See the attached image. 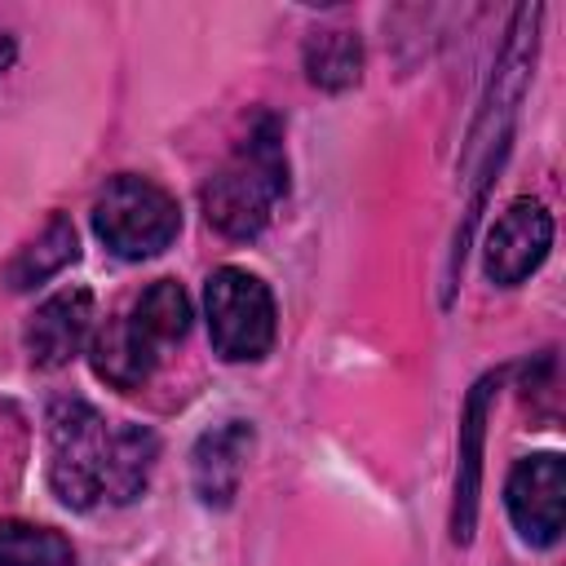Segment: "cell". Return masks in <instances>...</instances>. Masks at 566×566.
<instances>
[{"label":"cell","mask_w":566,"mask_h":566,"mask_svg":"<svg viewBox=\"0 0 566 566\" xmlns=\"http://www.w3.org/2000/svg\"><path fill=\"white\" fill-rule=\"evenodd\" d=\"M283 195H287L283 128L274 115H261L256 128L239 142V150L203 186V212L221 234L252 239L270 221V208Z\"/></svg>","instance_id":"cell-1"},{"label":"cell","mask_w":566,"mask_h":566,"mask_svg":"<svg viewBox=\"0 0 566 566\" xmlns=\"http://www.w3.org/2000/svg\"><path fill=\"white\" fill-rule=\"evenodd\" d=\"M49 438V486L66 509H93L106 500V469L115 429L84 398H57L44 420Z\"/></svg>","instance_id":"cell-2"},{"label":"cell","mask_w":566,"mask_h":566,"mask_svg":"<svg viewBox=\"0 0 566 566\" xmlns=\"http://www.w3.org/2000/svg\"><path fill=\"white\" fill-rule=\"evenodd\" d=\"M93 230L97 239L124 256V261H142V256H155L164 252L177 230H181V208L177 199L155 186L150 177H137V172H119L106 181V190L97 195L93 203Z\"/></svg>","instance_id":"cell-3"},{"label":"cell","mask_w":566,"mask_h":566,"mask_svg":"<svg viewBox=\"0 0 566 566\" xmlns=\"http://www.w3.org/2000/svg\"><path fill=\"white\" fill-rule=\"evenodd\" d=\"M203 305H208V336L221 358L256 363L270 354L274 296L256 274H248L239 265H221L203 287Z\"/></svg>","instance_id":"cell-4"},{"label":"cell","mask_w":566,"mask_h":566,"mask_svg":"<svg viewBox=\"0 0 566 566\" xmlns=\"http://www.w3.org/2000/svg\"><path fill=\"white\" fill-rule=\"evenodd\" d=\"M504 504L509 517L517 526V535L535 548L557 544L562 535V509H566V464L557 451H539L517 460V469L509 473L504 486Z\"/></svg>","instance_id":"cell-5"},{"label":"cell","mask_w":566,"mask_h":566,"mask_svg":"<svg viewBox=\"0 0 566 566\" xmlns=\"http://www.w3.org/2000/svg\"><path fill=\"white\" fill-rule=\"evenodd\" d=\"M553 248V217L539 199H513L486 234V279L500 287L522 283Z\"/></svg>","instance_id":"cell-6"},{"label":"cell","mask_w":566,"mask_h":566,"mask_svg":"<svg viewBox=\"0 0 566 566\" xmlns=\"http://www.w3.org/2000/svg\"><path fill=\"white\" fill-rule=\"evenodd\" d=\"M88 327H93V296L88 287H66L57 296H49L31 323H27V354L35 367L53 371V367H66L80 345L88 340Z\"/></svg>","instance_id":"cell-7"},{"label":"cell","mask_w":566,"mask_h":566,"mask_svg":"<svg viewBox=\"0 0 566 566\" xmlns=\"http://www.w3.org/2000/svg\"><path fill=\"white\" fill-rule=\"evenodd\" d=\"M248 451H252V424H243V420H226V424L208 429L195 442L190 478H195V491H199L203 504L226 509L239 495V478H243Z\"/></svg>","instance_id":"cell-8"},{"label":"cell","mask_w":566,"mask_h":566,"mask_svg":"<svg viewBox=\"0 0 566 566\" xmlns=\"http://www.w3.org/2000/svg\"><path fill=\"white\" fill-rule=\"evenodd\" d=\"M495 376H482L469 398H464V416H460V478H455V517L451 531L460 544L473 539V522H478V486H482V438H486V411H491V394H495Z\"/></svg>","instance_id":"cell-9"},{"label":"cell","mask_w":566,"mask_h":566,"mask_svg":"<svg viewBox=\"0 0 566 566\" xmlns=\"http://www.w3.org/2000/svg\"><path fill=\"white\" fill-rule=\"evenodd\" d=\"M93 371L106 380V385H115V389H137L146 376H150V367H155V358H159V349L128 323V314L124 318H115V323H106L97 336H93Z\"/></svg>","instance_id":"cell-10"},{"label":"cell","mask_w":566,"mask_h":566,"mask_svg":"<svg viewBox=\"0 0 566 566\" xmlns=\"http://www.w3.org/2000/svg\"><path fill=\"white\" fill-rule=\"evenodd\" d=\"M75 252H80V239H75V226L66 221V217H53L9 265H4V283L13 287V292H27V287H35V283H44V279H53L66 261H75Z\"/></svg>","instance_id":"cell-11"},{"label":"cell","mask_w":566,"mask_h":566,"mask_svg":"<svg viewBox=\"0 0 566 566\" xmlns=\"http://www.w3.org/2000/svg\"><path fill=\"white\" fill-rule=\"evenodd\" d=\"M159 442L146 424H115V447H111V469H106V500L128 504L142 495L150 469H155Z\"/></svg>","instance_id":"cell-12"},{"label":"cell","mask_w":566,"mask_h":566,"mask_svg":"<svg viewBox=\"0 0 566 566\" xmlns=\"http://www.w3.org/2000/svg\"><path fill=\"white\" fill-rule=\"evenodd\" d=\"M128 323H133L155 349L177 345V340L190 332V296L181 292V283L159 279V283H150V287L137 296Z\"/></svg>","instance_id":"cell-13"},{"label":"cell","mask_w":566,"mask_h":566,"mask_svg":"<svg viewBox=\"0 0 566 566\" xmlns=\"http://www.w3.org/2000/svg\"><path fill=\"white\" fill-rule=\"evenodd\" d=\"M0 566H75V548L53 526L0 522Z\"/></svg>","instance_id":"cell-14"},{"label":"cell","mask_w":566,"mask_h":566,"mask_svg":"<svg viewBox=\"0 0 566 566\" xmlns=\"http://www.w3.org/2000/svg\"><path fill=\"white\" fill-rule=\"evenodd\" d=\"M363 49L349 31H318L305 40V71L318 88H349L358 80Z\"/></svg>","instance_id":"cell-15"},{"label":"cell","mask_w":566,"mask_h":566,"mask_svg":"<svg viewBox=\"0 0 566 566\" xmlns=\"http://www.w3.org/2000/svg\"><path fill=\"white\" fill-rule=\"evenodd\" d=\"M9 62H13V40H9L4 31H0V71H4Z\"/></svg>","instance_id":"cell-16"}]
</instances>
